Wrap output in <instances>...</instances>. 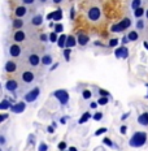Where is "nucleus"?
Listing matches in <instances>:
<instances>
[{
	"instance_id": "f257e3e1",
	"label": "nucleus",
	"mask_w": 148,
	"mask_h": 151,
	"mask_svg": "<svg viewBox=\"0 0 148 151\" xmlns=\"http://www.w3.org/2000/svg\"><path fill=\"white\" fill-rule=\"evenodd\" d=\"M43 52L40 53V51L38 50H25L24 52V58H25V61H26L27 67L30 68H38L40 64H42V56Z\"/></svg>"
},
{
	"instance_id": "f03ea898",
	"label": "nucleus",
	"mask_w": 148,
	"mask_h": 151,
	"mask_svg": "<svg viewBox=\"0 0 148 151\" xmlns=\"http://www.w3.org/2000/svg\"><path fill=\"white\" fill-rule=\"evenodd\" d=\"M18 80H20V82L24 87H29L30 85H33L36 81V73L31 68H24L20 72Z\"/></svg>"
},
{
	"instance_id": "7ed1b4c3",
	"label": "nucleus",
	"mask_w": 148,
	"mask_h": 151,
	"mask_svg": "<svg viewBox=\"0 0 148 151\" xmlns=\"http://www.w3.org/2000/svg\"><path fill=\"white\" fill-rule=\"evenodd\" d=\"M38 9L35 8H30V7H26V5H18L17 8L14 9V17L16 18H24V20L29 21L31 17H33L34 14L36 13Z\"/></svg>"
},
{
	"instance_id": "20e7f679",
	"label": "nucleus",
	"mask_w": 148,
	"mask_h": 151,
	"mask_svg": "<svg viewBox=\"0 0 148 151\" xmlns=\"http://www.w3.org/2000/svg\"><path fill=\"white\" fill-rule=\"evenodd\" d=\"M147 139H148V134L146 132H135L133 137L130 138V141H129V145L131 147H134V149H139V147H143L147 143Z\"/></svg>"
},
{
	"instance_id": "39448f33",
	"label": "nucleus",
	"mask_w": 148,
	"mask_h": 151,
	"mask_svg": "<svg viewBox=\"0 0 148 151\" xmlns=\"http://www.w3.org/2000/svg\"><path fill=\"white\" fill-rule=\"evenodd\" d=\"M86 16L90 22H99V21L102 20L103 12H102V9H100V7H97V5H91V7L87 9Z\"/></svg>"
},
{
	"instance_id": "423d86ee",
	"label": "nucleus",
	"mask_w": 148,
	"mask_h": 151,
	"mask_svg": "<svg viewBox=\"0 0 148 151\" xmlns=\"http://www.w3.org/2000/svg\"><path fill=\"white\" fill-rule=\"evenodd\" d=\"M131 26H133V20H131L130 17H125V18H122L118 24L113 25V26L111 27V30L113 31V33H122V31L130 29Z\"/></svg>"
},
{
	"instance_id": "0eeeda50",
	"label": "nucleus",
	"mask_w": 148,
	"mask_h": 151,
	"mask_svg": "<svg viewBox=\"0 0 148 151\" xmlns=\"http://www.w3.org/2000/svg\"><path fill=\"white\" fill-rule=\"evenodd\" d=\"M24 52L25 50L22 48V46L20 43H11L8 47V53L11 55V58L13 59H18V58H22L24 56Z\"/></svg>"
},
{
	"instance_id": "6e6552de",
	"label": "nucleus",
	"mask_w": 148,
	"mask_h": 151,
	"mask_svg": "<svg viewBox=\"0 0 148 151\" xmlns=\"http://www.w3.org/2000/svg\"><path fill=\"white\" fill-rule=\"evenodd\" d=\"M20 87H21L20 80H16V78H9V80H7V82H5V90L11 91V93L18 91Z\"/></svg>"
},
{
	"instance_id": "1a4fd4ad",
	"label": "nucleus",
	"mask_w": 148,
	"mask_h": 151,
	"mask_svg": "<svg viewBox=\"0 0 148 151\" xmlns=\"http://www.w3.org/2000/svg\"><path fill=\"white\" fill-rule=\"evenodd\" d=\"M18 68H20V65H18V63L14 61V60H8L4 65V70H5V73H8V74L16 73V72L18 70Z\"/></svg>"
},
{
	"instance_id": "9d476101",
	"label": "nucleus",
	"mask_w": 148,
	"mask_h": 151,
	"mask_svg": "<svg viewBox=\"0 0 148 151\" xmlns=\"http://www.w3.org/2000/svg\"><path fill=\"white\" fill-rule=\"evenodd\" d=\"M42 24H43V14L38 13V12L27 21V25H30V26H33V27H39Z\"/></svg>"
},
{
	"instance_id": "9b49d317",
	"label": "nucleus",
	"mask_w": 148,
	"mask_h": 151,
	"mask_svg": "<svg viewBox=\"0 0 148 151\" xmlns=\"http://www.w3.org/2000/svg\"><path fill=\"white\" fill-rule=\"evenodd\" d=\"M38 96H39V89H38V87H34V89H31L29 93L25 94V100H26V102H35Z\"/></svg>"
},
{
	"instance_id": "f8f14e48",
	"label": "nucleus",
	"mask_w": 148,
	"mask_h": 151,
	"mask_svg": "<svg viewBox=\"0 0 148 151\" xmlns=\"http://www.w3.org/2000/svg\"><path fill=\"white\" fill-rule=\"evenodd\" d=\"M27 26V21L24 20V18H16L12 21V27L14 30H21V29H25Z\"/></svg>"
},
{
	"instance_id": "ddd939ff",
	"label": "nucleus",
	"mask_w": 148,
	"mask_h": 151,
	"mask_svg": "<svg viewBox=\"0 0 148 151\" xmlns=\"http://www.w3.org/2000/svg\"><path fill=\"white\" fill-rule=\"evenodd\" d=\"M53 63V55L51 52H43L42 55V65L43 67H48V65H52Z\"/></svg>"
},
{
	"instance_id": "4468645a",
	"label": "nucleus",
	"mask_w": 148,
	"mask_h": 151,
	"mask_svg": "<svg viewBox=\"0 0 148 151\" xmlns=\"http://www.w3.org/2000/svg\"><path fill=\"white\" fill-rule=\"evenodd\" d=\"M147 4H148V0H131L130 7H131L133 11H135V9L142 8V7H144V5H147Z\"/></svg>"
},
{
	"instance_id": "2eb2a0df",
	"label": "nucleus",
	"mask_w": 148,
	"mask_h": 151,
	"mask_svg": "<svg viewBox=\"0 0 148 151\" xmlns=\"http://www.w3.org/2000/svg\"><path fill=\"white\" fill-rule=\"evenodd\" d=\"M126 35H127V38H129V40H130V42H138V40L140 39V33L137 29H135V30H130L127 34H126Z\"/></svg>"
},
{
	"instance_id": "dca6fc26",
	"label": "nucleus",
	"mask_w": 148,
	"mask_h": 151,
	"mask_svg": "<svg viewBox=\"0 0 148 151\" xmlns=\"http://www.w3.org/2000/svg\"><path fill=\"white\" fill-rule=\"evenodd\" d=\"M77 39H78V45H81V46H86L90 42V37L86 33H78Z\"/></svg>"
},
{
	"instance_id": "f3484780",
	"label": "nucleus",
	"mask_w": 148,
	"mask_h": 151,
	"mask_svg": "<svg viewBox=\"0 0 148 151\" xmlns=\"http://www.w3.org/2000/svg\"><path fill=\"white\" fill-rule=\"evenodd\" d=\"M21 5H26V7H30V8H35L38 9V0H18Z\"/></svg>"
},
{
	"instance_id": "a211bd4d",
	"label": "nucleus",
	"mask_w": 148,
	"mask_h": 151,
	"mask_svg": "<svg viewBox=\"0 0 148 151\" xmlns=\"http://www.w3.org/2000/svg\"><path fill=\"white\" fill-rule=\"evenodd\" d=\"M78 45V39L75 38L74 35H68V39H66V46L68 48H73V47H75Z\"/></svg>"
},
{
	"instance_id": "6ab92c4d",
	"label": "nucleus",
	"mask_w": 148,
	"mask_h": 151,
	"mask_svg": "<svg viewBox=\"0 0 148 151\" xmlns=\"http://www.w3.org/2000/svg\"><path fill=\"white\" fill-rule=\"evenodd\" d=\"M134 12V17L137 18V20H140V18H143V16H146V7H142V8H138L135 9Z\"/></svg>"
},
{
	"instance_id": "aec40b11",
	"label": "nucleus",
	"mask_w": 148,
	"mask_h": 151,
	"mask_svg": "<svg viewBox=\"0 0 148 151\" xmlns=\"http://www.w3.org/2000/svg\"><path fill=\"white\" fill-rule=\"evenodd\" d=\"M56 95H60V96H56V98H57L60 102L62 103V104H65V103L68 102V94L65 93V91H57V93H56Z\"/></svg>"
},
{
	"instance_id": "412c9836",
	"label": "nucleus",
	"mask_w": 148,
	"mask_h": 151,
	"mask_svg": "<svg viewBox=\"0 0 148 151\" xmlns=\"http://www.w3.org/2000/svg\"><path fill=\"white\" fill-rule=\"evenodd\" d=\"M66 39H68V35H66V34H61V35H59L57 46L60 47V48H64V47L66 46Z\"/></svg>"
},
{
	"instance_id": "4be33fe9",
	"label": "nucleus",
	"mask_w": 148,
	"mask_h": 151,
	"mask_svg": "<svg viewBox=\"0 0 148 151\" xmlns=\"http://www.w3.org/2000/svg\"><path fill=\"white\" fill-rule=\"evenodd\" d=\"M91 96H92V93H91V90H89V89H84L83 91H82V98H83L84 100H89V99H91Z\"/></svg>"
},
{
	"instance_id": "5701e85b",
	"label": "nucleus",
	"mask_w": 148,
	"mask_h": 151,
	"mask_svg": "<svg viewBox=\"0 0 148 151\" xmlns=\"http://www.w3.org/2000/svg\"><path fill=\"white\" fill-rule=\"evenodd\" d=\"M52 4V0H38V7L39 8H43V7H47V5Z\"/></svg>"
},
{
	"instance_id": "b1692460",
	"label": "nucleus",
	"mask_w": 148,
	"mask_h": 151,
	"mask_svg": "<svg viewBox=\"0 0 148 151\" xmlns=\"http://www.w3.org/2000/svg\"><path fill=\"white\" fill-rule=\"evenodd\" d=\"M108 102H109V98H108V96H100L99 100H97V103H99L100 106H105V104H108Z\"/></svg>"
},
{
	"instance_id": "393cba45",
	"label": "nucleus",
	"mask_w": 148,
	"mask_h": 151,
	"mask_svg": "<svg viewBox=\"0 0 148 151\" xmlns=\"http://www.w3.org/2000/svg\"><path fill=\"white\" fill-rule=\"evenodd\" d=\"M90 117H91V113L90 112H84L83 115H82V119L79 120V124H83V122H86Z\"/></svg>"
},
{
	"instance_id": "a878e982",
	"label": "nucleus",
	"mask_w": 148,
	"mask_h": 151,
	"mask_svg": "<svg viewBox=\"0 0 148 151\" xmlns=\"http://www.w3.org/2000/svg\"><path fill=\"white\" fill-rule=\"evenodd\" d=\"M49 35V42H57L59 40V37H57V33H51V34H48Z\"/></svg>"
},
{
	"instance_id": "bb28decb",
	"label": "nucleus",
	"mask_w": 148,
	"mask_h": 151,
	"mask_svg": "<svg viewBox=\"0 0 148 151\" xmlns=\"http://www.w3.org/2000/svg\"><path fill=\"white\" fill-rule=\"evenodd\" d=\"M5 143H7V137H5L4 133H1V134H0V146L4 147Z\"/></svg>"
},
{
	"instance_id": "cd10ccee",
	"label": "nucleus",
	"mask_w": 148,
	"mask_h": 151,
	"mask_svg": "<svg viewBox=\"0 0 148 151\" xmlns=\"http://www.w3.org/2000/svg\"><path fill=\"white\" fill-rule=\"evenodd\" d=\"M62 31H64V26H62L61 24H56L55 25V33H62Z\"/></svg>"
},
{
	"instance_id": "c85d7f7f",
	"label": "nucleus",
	"mask_w": 148,
	"mask_h": 151,
	"mask_svg": "<svg viewBox=\"0 0 148 151\" xmlns=\"http://www.w3.org/2000/svg\"><path fill=\"white\" fill-rule=\"evenodd\" d=\"M92 117H94V120H95V121H100L103 119V112H96Z\"/></svg>"
},
{
	"instance_id": "c756f323",
	"label": "nucleus",
	"mask_w": 148,
	"mask_h": 151,
	"mask_svg": "<svg viewBox=\"0 0 148 151\" xmlns=\"http://www.w3.org/2000/svg\"><path fill=\"white\" fill-rule=\"evenodd\" d=\"M103 143L107 145V146H109V147H113V146H114V145H113V142H112L111 139H109V138H104V139H103Z\"/></svg>"
},
{
	"instance_id": "7c9ffc66",
	"label": "nucleus",
	"mask_w": 148,
	"mask_h": 151,
	"mask_svg": "<svg viewBox=\"0 0 148 151\" xmlns=\"http://www.w3.org/2000/svg\"><path fill=\"white\" fill-rule=\"evenodd\" d=\"M117 45H118V39H116V38L109 40V47H116Z\"/></svg>"
},
{
	"instance_id": "2f4dec72",
	"label": "nucleus",
	"mask_w": 148,
	"mask_h": 151,
	"mask_svg": "<svg viewBox=\"0 0 148 151\" xmlns=\"http://www.w3.org/2000/svg\"><path fill=\"white\" fill-rule=\"evenodd\" d=\"M107 130H108V129H107V128H102V129H99V130H96V132H95V136H100V134L105 133Z\"/></svg>"
},
{
	"instance_id": "473e14b6",
	"label": "nucleus",
	"mask_w": 148,
	"mask_h": 151,
	"mask_svg": "<svg viewBox=\"0 0 148 151\" xmlns=\"http://www.w3.org/2000/svg\"><path fill=\"white\" fill-rule=\"evenodd\" d=\"M48 150V146L46 143H40L39 145V151H47Z\"/></svg>"
},
{
	"instance_id": "72a5a7b5",
	"label": "nucleus",
	"mask_w": 148,
	"mask_h": 151,
	"mask_svg": "<svg viewBox=\"0 0 148 151\" xmlns=\"http://www.w3.org/2000/svg\"><path fill=\"white\" fill-rule=\"evenodd\" d=\"M59 149H60V151H64L65 149H66V142H60L59 143Z\"/></svg>"
},
{
	"instance_id": "f704fd0d",
	"label": "nucleus",
	"mask_w": 148,
	"mask_h": 151,
	"mask_svg": "<svg viewBox=\"0 0 148 151\" xmlns=\"http://www.w3.org/2000/svg\"><path fill=\"white\" fill-rule=\"evenodd\" d=\"M65 1H66V0H52V4H55V5H60V4H64Z\"/></svg>"
},
{
	"instance_id": "c9c22d12",
	"label": "nucleus",
	"mask_w": 148,
	"mask_h": 151,
	"mask_svg": "<svg viewBox=\"0 0 148 151\" xmlns=\"http://www.w3.org/2000/svg\"><path fill=\"white\" fill-rule=\"evenodd\" d=\"M97 106H99V103H97V102H91L90 103V108L91 109H96Z\"/></svg>"
},
{
	"instance_id": "e433bc0d",
	"label": "nucleus",
	"mask_w": 148,
	"mask_h": 151,
	"mask_svg": "<svg viewBox=\"0 0 148 151\" xmlns=\"http://www.w3.org/2000/svg\"><path fill=\"white\" fill-rule=\"evenodd\" d=\"M126 132H127V127H126V125H122V127H121V133L126 134Z\"/></svg>"
},
{
	"instance_id": "4c0bfd02",
	"label": "nucleus",
	"mask_w": 148,
	"mask_h": 151,
	"mask_svg": "<svg viewBox=\"0 0 148 151\" xmlns=\"http://www.w3.org/2000/svg\"><path fill=\"white\" fill-rule=\"evenodd\" d=\"M69 55H70V48L65 50V58H66V60H69Z\"/></svg>"
},
{
	"instance_id": "58836bf2",
	"label": "nucleus",
	"mask_w": 148,
	"mask_h": 151,
	"mask_svg": "<svg viewBox=\"0 0 148 151\" xmlns=\"http://www.w3.org/2000/svg\"><path fill=\"white\" fill-rule=\"evenodd\" d=\"M74 17H75V13H74V8H71V9H70V18H71V20H73Z\"/></svg>"
},
{
	"instance_id": "ea45409f",
	"label": "nucleus",
	"mask_w": 148,
	"mask_h": 151,
	"mask_svg": "<svg viewBox=\"0 0 148 151\" xmlns=\"http://www.w3.org/2000/svg\"><path fill=\"white\" fill-rule=\"evenodd\" d=\"M146 20L148 21V7L146 8Z\"/></svg>"
},
{
	"instance_id": "a19ab883",
	"label": "nucleus",
	"mask_w": 148,
	"mask_h": 151,
	"mask_svg": "<svg viewBox=\"0 0 148 151\" xmlns=\"http://www.w3.org/2000/svg\"><path fill=\"white\" fill-rule=\"evenodd\" d=\"M69 151H77V149L75 147H69Z\"/></svg>"
}]
</instances>
